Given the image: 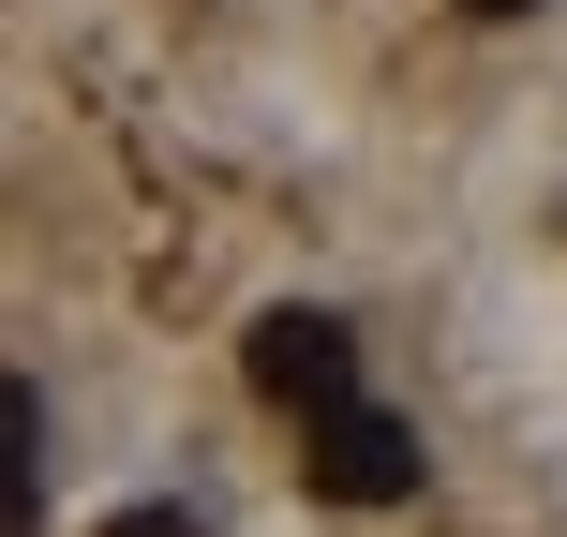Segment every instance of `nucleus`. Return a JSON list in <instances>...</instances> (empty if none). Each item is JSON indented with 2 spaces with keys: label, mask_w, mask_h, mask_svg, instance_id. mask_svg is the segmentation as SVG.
Wrapping results in <instances>:
<instances>
[{
  "label": "nucleus",
  "mask_w": 567,
  "mask_h": 537,
  "mask_svg": "<svg viewBox=\"0 0 567 537\" xmlns=\"http://www.w3.org/2000/svg\"><path fill=\"white\" fill-rule=\"evenodd\" d=\"M239 373L284 403V419H329V403H359V329L343 313H313V299H284V313H255V343H239Z\"/></svg>",
  "instance_id": "nucleus-1"
},
{
  "label": "nucleus",
  "mask_w": 567,
  "mask_h": 537,
  "mask_svg": "<svg viewBox=\"0 0 567 537\" xmlns=\"http://www.w3.org/2000/svg\"><path fill=\"white\" fill-rule=\"evenodd\" d=\"M105 537H209V523H195V508H120Z\"/></svg>",
  "instance_id": "nucleus-4"
},
{
  "label": "nucleus",
  "mask_w": 567,
  "mask_h": 537,
  "mask_svg": "<svg viewBox=\"0 0 567 537\" xmlns=\"http://www.w3.org/2000/svg\"><path fill=\"white\" fill-rule=\"evenodd\" d=\"M313 493H329V508H403V493H419V433H403L389 403H329V419H313Z\"/></svg>",
  "instance_id": "nucleus-2"
},
{
  "label": "nucleus",
  "mask_w": 567,
  "mask_h": 537,
  "mask_svg": "<svg viewBox=\"0 0 567 537\" xmlns=\"http://www.w3.org/2000/svg\"><path fill=\"white\" fill-rule=\"evenodd\" d=\"M463 16H538V0H463Z\"/></svg>",
  "instance_id": "nucleus-5"
},
{
  "label": "nucleus",
  "mask_w": 567,
  "mask_h": 537,
  "mask_svg": "<svg viewBox=\"0 0 567 537\" xmlns=\"http://www.w3.org/2000/svg\"><path fill=\"white\" fill-rule=\"evenodd\" d=\"M0 419H16V537H45V389H0Z\"/></svg>",
  "instance_id": "nucleus-3"
}]
</instances>
